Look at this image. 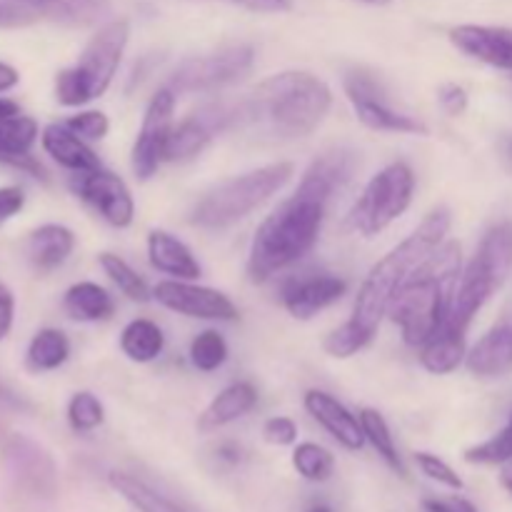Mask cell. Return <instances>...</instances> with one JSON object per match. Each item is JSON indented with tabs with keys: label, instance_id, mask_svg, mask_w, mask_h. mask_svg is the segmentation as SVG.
<instances>
[{
	"label": "cell",
	"instance_id": "6da1fadb",
	"mask_svg": "<svg viewBox=\"0 0 512 512\" xmlns=\"http://www.w3.org/2000/svg\"><path fill=\"white\" fill-rule=\"evenodd\" d=\"M453 225V215L448 208L430 210L423 223L408 235L400 245H395L383 260L370 268L360 285L353 303V315L345 320L340 328L328 333L323 340V350L335 360H345L358 355L360 350L368 348L370 340L378 333L380 323L388 315L390 300L398 293L403 280L408 278L410 270L418 268L435 248L445 243Z\"/></svg>",
	"mask_w": 512,
	"mask_h": 512
},
{
	"label": "cell",
	"instance_id": "7a4b0ae2",
	"mask_svg": "<svg viewBox=\"0 0 512 512\" xmlns=\"http://www.w3.org/2000/svg\"><path fill=\"white\" fill-rule=\"evenodd\" d=\"M460 275L463 250L455 240H445L418 268L410 270L388 308L390 320L400 328L405 345L420 350L443 328Z\"/></svg>",
	"mask_w": 512,
	"mask_h": 512
},
{
	"label": "cell",
	"instance_id": "3957f363",
	"mask_svg": "<svg viewBox=\"0 0 512 512\" xmlns=\"http://www.w3.org/2000/svg\"><path fill=\"white\" fill-rule=\"evenodd\" d=\"M333 93L328 85L305 70H283L255 85L240 105V120L273 138L293 140L313 133L328 115Z\"/></svg>",
	"mask_w": 512,
	"mask_h": 512
},
{
	"label": "cell",
	"instance_id": "277c9868",
	"mask_svg": "<svg viewBox=\"0 0 512 512\" xmlns=\"http://www.w3.org/2000/svg\"><path fill=\"white\" fill-rule=\"evenodd\" d=\"M325 213V200L295 188V193L283 200L255 230L248 255V278L253 283H265L280 270L305 258L318 243Z\"/></svg>",
	"mask_w": 512,
	"mask_h": 512
},
{
	"label": "cell",
	"instance_id": "5b68a950",
	"mask_svg": "<svg viewBox=\"0 0 512 512\" xmlns=\"http://www.w3.org/2000/svg\"><path fill=\"white\" fill-rule=\"evenodd\" d=\"M295 173V165L288 160L263 165L250 173L235 175L205 190L203 198L190 210V225L203 230H225L230 225L240 223L250 213L268 203L275 193L290 183Z\"/></svg>",
	"mask_w": 512,
	"mask_h": 512
},
{
	"label": "cell",
	"instance_id": "8992f818",
	"mask_svg": "<svg viewBox=\"0 0 512 512\" xmlns=\"http://www.w3.org/2000/svg\"><path fill=\"white\" fill-rule=\"evenodd\" d=\"M130 40V23L125 18L108 20L85 45L73 68L60 70L55 78V98L65 108H78L100 98L113 83Z\"/></svg>",
	"mask_w": 512,
	"mask_h": 512
},
{
	"label": "cell",
	"instance_id": "52a82bcc",
	"mask_svg": "<svg viewBox=\"0 0 512 512\" xmlns=\"http://www.w3.org/2000/svg\"><path fill=\"white\" fill-rule=\"evenodd\" d=\"M415 173L408 163L398 160L370 178L360 198L355 200L348 220L355 233L373 238L388 230L413 203Z\"/></svg>",
	"mask_w": 512,
	"mask_h": 512
},
{
	"label": "cell",
	"instance_id": "ba28073f",
	"mask_svg": "<svg viewBox=\"0 0 512 512\" xmlns=\"http://www.w3.org/2000/svg\"><path fill=\"white\" fill-rule=\"evenodd\" d=\"M255 48L248 43L225 45L208 55H193L185 58L173 75L168 78V88L175 95H193V93H215V90L233 85L253 68Z\"/></svg>",
	"mask_w": 512,
	"mask_h": 512
},
{
	"label": "cell",
	"instance_id": "9c48e42d",
	"mask_svg": "<svg viewBox=\"0 0 512 512\" xmlns=\"http://www.w3.org/2000/svg\"><path fill=\"white\" fill-rule=\"evenodd\" d=\"M343 88L348 100L353 103L355 118L370 130L378 133H403V135H428L430 128L415 115L395 110L390 105L383 83L373 73L355 68L345 75Z\"/></svg>",
	"mask_w": 512,
	"mask_h": 512
},
{
	"label": "cell",
	"instance_id": "30bf717a",
	"mask_svg": "<svg viewBox=\"0 0 512 512\" xmlns=\"http://www.w3.org/2000/svg\"><path fill=\"white\" fill-rule=\"evenodd\" d=\"M175 100H178V95L168 85H163L145 108L143 125H140L133 153H130V165H133V173L138 180L153 178L165 160V145H168L170 130L175 125Z\"/></svg>",
	"mask_w": 512,
	"mask_h": 512
},
{
	"label": "cell",
	"instance_id": "8fae6325",
	"mask_svg": "<svg viewBox=\"0 0 512 512\" xmlns=\"http://www.w3.org/2000/svg\"><path fill=\"white\" fill-rule=\"evenodd\" d=\"M240 120V105L230 108L228 103H208L195 113L185 115L180 123L170 130L168 145H165V160L168 163H185L195 155L203 153L215 135L225 133Z\"/></svg>",
	"mask_w": 512,
	"mask_h": 512
},
{
	"label": "cell",
	"instance_id": "7c38bea8",
	"mask_svg": "<svg viewBox=\"0 0 512 512\" xmlns=\"http://www.w3.org/2000/svg\"><path fill=\"white\" fill-rule=\"evenodd\" d=\"M153 298L163 308L195 320H218L233 323L238 320V308L225 293L205 285H195L193 280H160L153 288Z\"/></svg>",
	"mask_w": 512,
	"mask_h": 512
},
{
	"label": "cell",
	"instance_id": "4fadbf2b",
	"mask_svg": "<svg viewBox=\"0 0 512 512\" xmlns=\"http://www.w3.org/2000/svg\"><path fill=\"white\" fill-rule=\"evenodd\" d=\"M70 188L83 203H88L105 223L113 228H128L135 218V200L130 195L128 185L110 170H88V173H75L70 180Z\"/></svg>",
	"mask_w": 512,
	"mask_h": 512
},
{
	"label": "cell",
	"instance_id": "5bb4252c",
	"mask_svg": "<svg viewBox=\"0 0 512 512\" xmlns=\"http://www.w3.org/2000/svg\"><path fill=\"white\" fill-rule=\"evenodd\" d=\"M348 293V280L333 273L293 278L283 288V305L295 320H310Z\"/></svg>",
	"mask_w": 512,
	"mask_h": 512
},
{
	"label": "cell",
	"instance_id": "9a60e30c",
	"mask_svg": "<svg viewBox=\"0 0 512 512\" xmlns=\"http://www.w3.org/2000/svg\"><path fill=\"white\" fill-rule=\"evenodd\" d=\"M450 43L468 58L500 70H512V28L458 25L450 30Z\"/></svg>",
	"mask_w": 512,
	"mask_h": 512
},
{
	"label": "cell",
	"instance_id": "2e32d148",
	"mask_svg": "<svg viewBox=\"0 0 512 512\" xmlns=\"http://www.w3.org/2000/svg\"><path fill=\"white\" fill-rule=\"evenodd\" d=\"M355 165H358V158H355L353 150L348 148H330L325 153H320L313 163L308 165V170L300 178L298 188L305 190V193L315 195V198L330 200L350 183L355 173Z\"/></svg>",
	"mask_w": 512,
	"mask_h": 512
},
{
	"label": "cell",
	"instance_id": "e0dca14e",
	"mask_svg": "<svg viewBox=\"0 0 512 512\" xmlns=\"http://www.w3.org/2000/svg\"><path fill=\"white\" fill-rule=\"evenodd\" d=\"M305 410L315 423L323 425L345 450H360L365 445L363 425H360L358 415L350 413L335 395L325 393V390H308L303 398Z\"/></svg>",
	"mask_w": 512,
	"mask_h": 512
},
{
	"label": "cell",
	"instance_id": "ac0fdd59",
	"mask_svg": "<svg viewBox=\"0 0 512 512\" xmlns=\"http://www.w3.org/2000/svg\"><path fill=\"white\" fill-rule=\"evenodd\" d=\"M470 373L475 378H505L512 373V320L503 318L495 323L465 358Z\"/></svg>",
	"mask_w": 512,
	"mask_h": 512
},
{
	"label": "cell",
	"instance_id": "d6986e66",
	"mask_svg": "<svg viewBox=\"0 0 512 512\" xmlns=\"http://www.w3.org/2000/svg\"><path fill=\"white\" fill-rule=\"evenodd\" d=\"M148 260L158 273L170 275L173 280H198L203 273L193 250L168 230H150Z\"/></svg>",
	"mask_w": 512,
	"mask_h": 512
},
{
	"label": "cell",
	"instance_id": "ffe728a7",
	"mask_svg": "<svg viewBox=\"0 0 512 512\" xmlns=\"http://www.w3.org/2000/svg\"><path fill=\"white\" fill-rule=\"evenodd\" d=\"M35 140H38V123L33 118L28 115L0 118V163L28 170L35 178H45L43 165L30 155Z\"/></svg>",
	"mask_w": 512,
	"mask_h": 512
},
{
	"label": "cell",
	"instance_id": "44dd1931",
	"mask_svg": "<svg viewBox=\"0 0 512 512\" xmlns=\"http://www.w3.org/2000/svg\"><path fill=\"white\" fill-rule=\"evenodd\" d=\"M255 405H258V390H255V385L248 383V380H238V383L223 388L210 400L208 408L198 418V430L200 433H215V430L225 428V425L253 413Z\"/></svg>",
	"mask_w": 512,
	"mask_h": 512
},
{
	"label": "cell",
	"instance_id": "7402d4cb",
	"mask_svg": "<svg viewBox=\"0 0 512 512\" xmlns=\"http://www.w3.org/2000/svg\"><path fill=\"white\" fill-rule=\"evenodd\" d=\"M470 263L478 265L498 288H503L512 275V220H500L485 230Z\"/></svg>",
	"mask_w": 512,
	"mask_h": 512
},
{
	"label": "cell",
	"instance_id": "603a6c76",
	"mask_svg": "<svg viewBox=\"0 0 512 512\" xmlns=\"http://www.w3.org/2000/svg\"><path fill=\"white\" fill-rule=\"evenodd\" d=\"M43 148L55 163L73 173H88V170L100 168L98 155L65 123H53L43 130Z\"/></svg>",
	"mask_w": 512,
	"mask_h": 512
},
{
	"label": "cell",
	"instance_id": "cb8c5ba5",
	"mask_svg": "<svg viewBox=\"0 0 512 512\" xmlns=\"http://www.w3.org/2000/svg\"><path fill=\"white\" fill-rule=\"evenodd\" d=\"M75 250L73 230L65 225H40L28 238V258L38 270H55L70 258Z\"/></svg>",
	"mask_w": 512,
	"mask_h": 512
},
{
	"label": "cell",
	"instance_id": "d4e9b609",
	"mask_svg": "<svg viewBox=\"0 0 512 512\" xmlns=\"http://www.w3.org/2000/svg\"><path fill=\"white\" fill-rule=\"evenodd\" d=\"M38 18L70 25H90L110 13V0H15Z\"/></svg>",
	"mask_w": 512,
	"mask_h": 512
},
{
	"label": "cell",
	"instance_id": "484cf974",
	"mask_svg": "<svg viewBox=\"0 0 512 512\" xmlns=\"http://www.w3.org/2000/svg\"><path fill=\"white\" fill-rule=\"evenodd\" d=\"M465 358H468L465 333L450 330L445 325L420 348V365L433 375L455 373L465 363Z\"/></svg>",
	"mask_w": 512,
	"mask_h": 512
},
{
	"label": "cell",
	"instance_id": "4316f807",
	"mask_svg": "<svg viewBox=\"0 0 512 512\" xmlns=\"http://www.w3.org/2000/svg\"><path fill=\"white\" fill-rule=\"evenodd\" d=\"M63 308L78 323H98L115 313V300L103 285L83 280V283L70 285L63 298Z\"/></svg>",
	"mask_w": 512,
	"mask_h": 512
},
{
	"label": "cell",
	"instance_id": "83f0119b",
	"mask_svg": "<svg viewBox=\"0 0 512 512\" xmlns=\"http://www.w3.org/2000/svg\"><path fill=\"white\" fill-rule=\"evenodd\" d=\"M120 350L133 363H153L165 350V333L148 318L130 320L120 333Z\"/></svg>",
	"mask_w": 512,
	"mask_h": 512
},
{
	"label": "cell",
	"instance_id": "f1b7e54d",
	"mask_svg": "<svg viewBox=\"0 0 512 512\" xmlns=\"http://www.w3.org/2000/svg\"><path fill=\"white\" fill-rule=\"evenodd\" d=\"M108 480L110 488H113L120 498L128 500L138 512H185L180 505H175L173 500H168L165 495H160L158 490L145 485L143 480L133 478V475L110 473Z\"/></svg>",
	"mask_w": 512,
	"mask_h": 512
},
{
	"label": "cell",
	"instance_id": "f546056e",
	"mask_svg": "<svg viewBox=\"0 0 512 512\" xmlns=\"http://www.w3.org/2000/svg\"><path fill=\"white\" fill-rule=\"evenodd\" d=\"M358 418H360V425H363L365 443L373 445L375 453L385 460V465H388L390 470H395L398 475L408 473V470H405L403 458H400L398 453V445H395L393 430H390L388 420L383 418V413H378V410L373 408H363Z\"/></svg>",
	"mask_w": 512,
	"mask_h": 512
},
{
	"label": "cell",
	"instance_id": "4dcf8cb0",
	"mask_svg": "<svg viewBox=\"0 0 512 512\" xmlns=\"http://www.w3.org/2000/svg\"><path fill=\"white\" fill-rule=\"evenodd\" d=\"M70 355V340L63 330L45 328L30 340L28 345V365L38 373H48V370H58L60 365L68 360Z\"/></svg>",
	"mask_w": 512,
	"mask_h": 512
},
{
	"label": "cell",
	"instance_id": "1f68e13d",
	"mask_svg": "<svg viewBox=\"0 0 512 512\" xmlns=\"http://www.w3.org/2000/svg\"><path fill=\"white\" fill-rule=\"evenodd\" d=\"M98 260H100V268H103V273L110 278V283H113L115 288L125 295V298L135 300V303H148V300L153 298V290L148 288V283H145L143 275L135 273V270L130 268V265L125 263L120 255L103 253Z\"/></svg>",
	"mask_w": 512,
	"mask_h": 512
},
{
	"label": "cell",
	"instance_id": "d6a6232c",
	"mask_svg": "<svg viewBox=\"0 0 512 512\" xmlns=\"http://www.w3.org/2000/svg\"><path fill=\"white\" fill-rule=\"evenodd\" d=\"M293 468L308 483H325L335 473V458L318 443H298L293 450Z\"/></svg>",
	"mask_w": 512,
	"mask_h": 512
},
{
	"label": "cell",
	"instance_id": "836d02e7",
	"mask_svg": "<svg viewBox=\"0 0 512 512\" xmlns=\"http://www.w3.org/2000/svg\"><path fill=\"white\" fill-rule=\"evenodd\" d=\"M228 355V343L218 330H203L190 343V363L200 373H215L218 368H223Z\"/></svg>",
	"mask_w": 512,
	"mask_h": 512
},
{
	"label": "cell",
	"instance_id": "e575fe53",
	"mask_svg": "<svg viewBox=\"0 0 512 512\" xmlns=\"http://www.w3.org/2000/svg\"><path fill=\"white\" fill-rule=\"evenodd\" d=\"M105 408L98 400V395L88 393H75L68 403V423L75 433H93L103 425Z\"/></svg>",
	"mask_w": 512,
	"mask_h": 512
},
{
	"label": "cell",
	"instance_id": "d590c367",
	"mask_svg": "<svg viewBox=\"0 0 512 512\" xmlns=\"http://www.w3.org/2000/svg\"><path fill=\"white\" fill-rule=\"evenodd\" d=\"M468 463L473 465H503L512 460V433L508 428L500 430L493 438L483 440V443L473 445V448L465 450L463 455Z\"/></svg>",
	"mask_w": 512,
	"mask_h": 512
},
{
	"label": "cell",
	"instance_id": "8d00e7d4",
	"mask_svg": "<svg viewBox=\"0 0 512 512\" xmlns=\"http://www.w3.org/2000/svg\"><path fill=\"white\" fill-rule=\"evenodd\" d=\"M415 465H418L420 473H423L425 478L433 480V483L445 485V488L450 490H463V478H460L443 458H438V455L423 453V450H420V453H415Z\"/></svg>",
	"mask_w": 512,
	"mask_h": 512
},
{
	"label": "cell",
	"instance_id": "74e56055",
	"mask_svg": "<svg viewBox=\"0 0 512 512\" xmlns=\"http://www.w3.org/2000/svg\"><path fill=\"white\" fill-rule=\"evenodd\" d=\"M65 125L83 140H103L110 130L108 115L100 110H83L78 115H70Z\"/></svg>",
	"mask_w": 512,
	"mask_h": 512
},
{
	"label": "cell",
	"instance_id": "f35d334b",
	"mask_svg": "<svg viewBox=\"0 0 512 512\" xmlns=\"http://www.w3.org/2000/svg\"><path fill=\"white\" fill-rule=\"evenodd\" d=\"M263 440L268 445H275V448H288V445H295V440H298V425H295L293 418L275 415V418L265 420Z\"/></svg>",
	"mask_w": 512,
	"mask_h": 512
},
{
	"label": "cell",
	"instance_id": "ab89813d",
	"mask_svg": "<svg viewBox=\"0 0 512 512\" xmlns=\"http://www.w3.org/2000/svg\"><path fill=\"white\" fill-rule=\"evenodd\" d=\"M438 103L445 115L460 118L468 110V90L458 83H443L438 88Z\"/></svg>",
	"mask_w": 512,
	"mask_h": 512
},
{
	"label": "cell",
	"instance_id": "60d3db41",
	"mask_svg": "<svg viewBox=\"0 0 512 512\" xmlns=\"http://www.w3.org/2000/svg\"><path fill=\"white\" fill-rule=\"evenodd\" d=\"M25 205L23 190L15 188V185H8V188H0V225L5 220H10L13 215H18Z\"/></svg>",
	"mask_w": 512,
	"mask_h": 512
},
{
	"label": "cell",
	"instance_id": "b9f144b4",
	"mask_svg": "<svg viewBox=\"0 0 512 512\" xmlns=\"http://www.w3.org/2000/svg\"><path fill=\"white\" fill-rule=\"evenodd\" d=\"M423 510L425 512H478V508H475L470 500L458 498V495H453V498L423 500Z\"/></svg>",
	"mask_w": 512,
	"mask_h": 512
},
{
	"label": "cell",
	"instance_id": "7bdbcfd3",
	"mask_svg": "<svg viewBox=\"0 0 512 512\" xmlns=\"http://www.w3.org/2000/svg\"><path fill=\"white\" fill-rule=\"evenodd\" d=\"M228 3L240 5L250 13H285V10H290V0H228Z\"/></svg>",
	"mask_w": 512,
	"mask_h": 512
},
{
	"label": "cell",
	"instance_id": "ee69618b",
	"mask_svg": "<svg viewBox=\"0 0 512 512\" xmlns=\"http://www.w3.org/2000/svg\"><path fill=\"white\" fill-rule=\"evenodd\" d=\"M13 315H15V300L5 285H0V340L10 333L13 328Z\"/></svg>",
	"mask_w": 512,
	"mask_h": 512
},
{
	"label": "cell",
	"instance_id": "f6af8a7d",
	"mask_svg": "<svg viewBox=\"0 0 512 512\" xmlns=\"http://www.w3.org/2000/svg\"><path fill=\"white\" fill-rule=\"evenodd\" d=\"M18 80H20V75H18V70L13 68V65L0 63V93L15 88V85H18Z\"/></svg>",
	"mask_w": 512,
	"mask_h": 512
},
{
	"label": "cell",
	"instance_id": "bcb514c9",
	"mask_svg": "<svg viewBox=\"0 0 512 512\" xmlns=\"http://www.w3.org/2000/svg\"><path fill=\"white\" fill-rule=\"evenodd\" d=\"M498 480H500V485H503L505 493L512 495V460H508V463L500 465Z\"/></svg>",
	"mask_w": 512,
	"mask_h": 512
},
{
	"label": "cell",
	"instance_id": "7dc6e473",
	"mask_svg": "<svg viewBox=\"0 0 512 512\" xmlns=\"http://www.w3.org/2000/svg\"><path fill=\"white\" fill-rule=\"evenodd\" d=\"M10 115H20V105L15 100L0 98V118H10Z\"/></svg>",
	"mask_w": 512,
	"mask_h": 512
},
{
	"label": "cell",
	"instance_id": "c3c4849f",
	"mask_svg": "<svg viewBox=\"0 0 512 512\" xmlns=\"http://www.w3.org/2000/svg\"><path fill=\"white\" fill-rule=\"evenodd\" d=\"M500 155H503L505 165L512 170V135H503L500 138Z\"/></svg>",
	"mask_w": 512,
	"mask_h": 512
},
{
	"label": "cell",
	"instance_id": "681fc988",
	"mask_svg": "<svg viewBox=\"0 0 512 512\" xmlns=\"http://www.w3.org/2000/svg\"><path fill=\"white\" fill-rule=\"evenodd\" d=\"M308 512H333V510H330L328 505H313Z\"/></svg>",
	"mask_w": 512,
	"mask_h": 512
},
{
	"label": "cell",
	"instance_id": "f907efd6",
	"mask_svg": "<svg viewBox=\"0 0 512 512\" xmlns=\"http://www.w3.org/2000/svg\"><path fill=\"white\" fill-rule=\"evenodd\" d=\"M503 318H510V320H512V300L508 303V308H505V315H503Z\"/></svg>",
	"mask_w": 512,
	"mask_h": 512
},
{
	"label": "cell",
	"instance_id": "816d5d0a",
	"mask_svg": "<svg viewBox=\"0 0 512 512\" xmlns=\"http://www.w3.org/2000/svg\"><path fill=\"white\" fill-rule=\"evenodd\" d=\"M365 3H373V5H385V3H390V0H365Z\"/></svg>",
	"mask_w": 512,
	"mask_h": 512
},
{
	"label": "cell",
	"instance_id": "f5cc1de1",
	"mask_svg": "<svg viewBox=\"0 0 512 512\" xmlns=\"http://www.w3.org/2000/svg\"><path fill=\"white\" fill-rule=\"evenodd\" d=\"M505 428H508V430H510V433H512V418H510V423H508V425H505Z\"/></svg>",
	"mask_w": 512,
	"mask_h": 512
}]
</instances>
